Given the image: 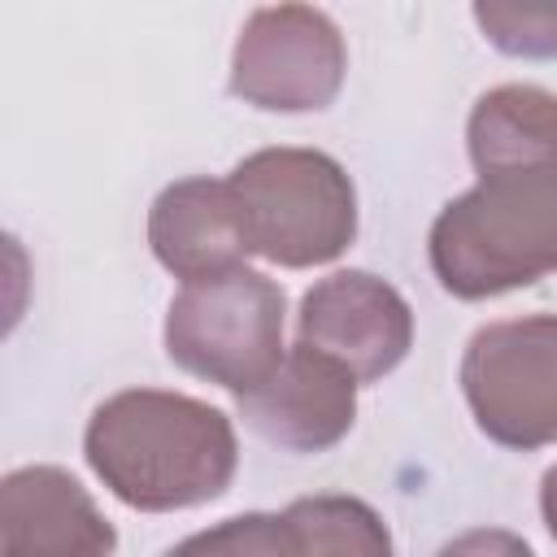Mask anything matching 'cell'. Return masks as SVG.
Masks as SVG:
<instances>
[{"instance_id":"obj_1","label":"cell","mask_w":557,"mask_h":557,"mask_svg":"<svg viewBox=\"0 0 557 557\" xmlns=\"http://www.w3.org/2000/svg\"><path fill=\"white\" fill-rule=\"evenodd\" d=\"M87 461L131 509H187L226 492L235 474L231 418L178 392H117L87 422Z\"/></svg>"},{"instance_id":"obj_2","label":"cell","mask_w":557,"mask_h":557,"mask_svg":"<svg viewBox=\"0 0 557 557\" xmlns=\"http://www.w3.org/2000/svg\"><path fill=\"white\" fill-rule=\"evenodd\" d=\"M431 265L453 296L483 300L557 270V161L487 174L431 226Z\"/></svg>"},{"instance_id":"obj_3","label":"cell","mask_w":557,"mask_h":557,"mask_svg":"<svg viewBox=\"0 0 557 557\" xmlns=\"http://www.w3.org/2000/svg\"><path fill=\"white\" fill-rule=\"evenodd\" d=\"M231 191L252 252L278 265L335 261L357 231L348 174L313 148H261L231 170Z\"/></svg>"},{"instance_id":"obj_4","label":"cell","mask_w":557,"mask_h":557,"mask_svg":"<svg viewBox=\"0 0 557 557\" xmlns=\"http://www.w3.org/2000/svg\"><path fill=\"white\" fill-rule=\"evenodd\" d=\"M165 352L187 374L235 396L257 392L287 357L278 283L248 265L183 283L165 313Z\"/></svg>"},{"instance_id":"obj_5","label":"cell","mask_w":557,"mask_h":557,"mask_svg":"<svg viewBox=\"0 0 557 557\" xmlns=\"http://www.w3.org/2000/svg\"><path fill=\"white\" fill-rule=\"evenodd\" d=\"M461 387L479 426L509 448L557 440V318H513L474 331Z\"/></svg>"},{"instance_id":"obj_6","label":"cell","mask_w":557,"mask_h":557,"mask_svg":"<svg viewBox=\"0 0 557 557\" xmlns=\"http://www.w3.org/2000/svg\"><path fill=\"white\" fill-rule=\"evenodd\" d=\"M344 39L322 9L270 4L257 9L231 57V91L257 109H322L344 83Z\"/></svg>"},{"instance_id":"obj_7","label":"cell","mask_w":557,"mask_h":557,"mask_svg":"<svg viewBox=\"0 0 557 557\" xmlns=\"http://www.w3.org/2000/svg\"><path fill=\"white\" fill-rule=\"evenodd\" d=\"M300 344L339 361L357 383H374L409 352L413 313L392 283L366 270H339L305 292Z\"/></svg>"},{"instance_id":"obj_8","label":"cell","mask_w":557,"mask_h":557,"mask_svg":"<svg viewBox=\"0 0 557 557\" xmlns=\"http://www.w3.org/2000/svg\"><path fill=\"white\" fill-rule=\"evenodd\" d=\"M239 413L257 435L278 448L322 453L352 426L357 379L339 361L296 344L257 392L239 396Z\"/></svg>"},{"instance_id":"obj_9","label":"cell","mask_w":557,"mask_h":557,"mask_svg":"<svg viewBox=\"0 0 557 557\" xmlns=\"http://www.w3.org/2000/svg\"><path fill=\"white\" fill-rule=\"evenodd\" d=\"M117 544L91 496L57 466L13 470L0 487L4 557H109Z\"/></svg>"},{"instance_id":"obj_10","label":"cell","mask_w":557,"mask_h":557,"mask_svg":"<svg viewBox=\"0 0 557 557\" xmlns=\"http://www.w3.org/2000/svg\"><path fill=\"white\" fill-rule=\"evenodd\" d=\"M148 244L157 261L183 283L239 270L252 252L226 178L170 183L148 213Z\"/></svg>"},{"instance_id":"obj_11","label":"cell","mask_w":557,"mask_h":557,"mask_svg":"<svg viewBox=\"0 0 557 557\" xmlns=\"http://www.w3.org/2000/svg\"><path fill=\"white\" fill-rule=\"evenodd\" d=\"M470 161L479 178L557 161V96L509 83L479 96L470 113Z\"/></svg>"},{"instance_id":"obj_12","label":"cell","mask_w":557,"mask_h":557,"mask_svg":"<svg viewBox=\"0 0 557 557\" xmlns=\"http://www.w3.org/2000/svg\"><path fill=\"white\" fill-rule=\"evenodd\" d=\"M296 557H392L383 518L357 496H305L287 513Z\"/></svg>"},{"instance_id":"obj_13","label":"cell","mask_w":557,"mask_h":557,"mask_svg":"<svg viewBox=\"0 0 557 557\" xmlns=\"http://www.w3.org/2000/svg\"><path fill=\"white\" fill-rule=\"evenodd\" d=\"M165 557H296V535L283 513H244L174 544Z\"/></svg>"},{"instance_id":"obj_14","label":"cell","mask_w":557,"mask_h":557,"mask_svg":"<svg viewBox=\"0 0 557 557\" xmlns=\"http://www.w3.org/2000/svg\"><path fill=\"white\" fill-rule=\"evenodd\" d=\"M474 22L513 57H557V4H474Z\"/></svg>"},{"instance_id":"obj_15","label":"cell","mask_w":557,"mask_h":557,"mask_svg":"<svg viewBox=\"0 0 557 557\" xmlns=\"http://www.w3.org/2000/svg\"><path fill=\"white\" fill-rule=\"evenodd\" d=\"M435 557H535L513 531H496V527H479L466 531L457 540H448Z\"/></svg>"},{"instance_id":"obj_16","label":"cell","mask_w":557,"mask_h":557,"mask_svg":"<svg viewBox=\"0 0 557 557\" xmlns=\"http://www.w3.org/2000/svg\"><path fill=\"white\" fill-rule=\"evenodd\" d=\"M540 509H544V522H548V531H553V540H557V466L544 474V487H540Z\"/></svg>"}]
</instances>
